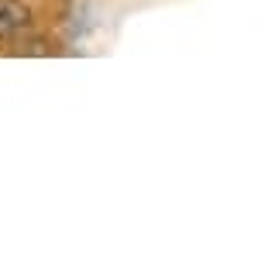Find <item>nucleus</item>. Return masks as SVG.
Returning a JSON list of instances; mask_svg holds the SVG:
<instances>
[{"instance_id":"1","label":"nucleus","mask_w":261,"mask_h":261,"mask_svg":"<svg viewBox=\"0 0 261 261\" xmlns=\"http://www.w3.org/2000/svg\"><path fill=\"white\" fill-rule=\"evenodd\" d=\"M31 28V7L21 0H0V38H14Z\"/></svg>"}]
</instances>
